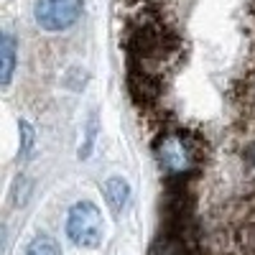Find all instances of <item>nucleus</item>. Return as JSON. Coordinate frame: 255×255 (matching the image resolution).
<instances>
[{
    "mask_svg": "<svg viewBox=\"0 0 255 255\" xmlns=\"http://www.w3.org/2000/svg\"><path fill=\"white\" fill-rule=\"evenodd\" d=\"M128 49V72H140L161 79V72L174 67L181 56V38L168 20L156 13L145 10L130 20L125 31Z\"/></svg>",
    "mask_w": 255,
    "mask_h": 255,
    "instance_id": "obj_1",
    "label": "nucleus"
},
{
    "mask_svg": "<svg viewBox=\"0 0 255 255\" xmlns=\"http://www.w3.org/2000/svg\"><path fill=\"white\" fill-rule=\"evenodd\" d=\"M153 153H156L158 166L168 176L184 181L186 176L197 174L202 168L204 156H207V145L191 130H171V133H161L156 138Z\"/></svg>",
    "mask_w": 255,
    "mask_h": 255,
    "instance_id": "obj_2",
    "label": "nucleus"
},
{
    "mask_svg": "<svg viewBox=\"0 0 255 255\" xmlns=\"http://www.w3.org/2000/svg\"><path fill=\"white\" fill-rule=\"evenodd\" d=\"M67 235L77 248H97L102 240V215L92 202H77L67 217Z\"/></svg>",
    "mask_w": 255,
    "mask_h": 255,
    "instance_id": "obj_3",
    "label": "nucleus"
},
{
    "mask_svg": "<svg viewBox=\"0 0 255 255\" xmlns=\"http://www.w3.org/2000/svg\"><path fill=\"white\" fill-rule=\"evenodd\" d=\"M82 0H36L33 15L44 31H67L82 15Z\"/></svg>",
    "mask_w": 255,
    "mask_h": 255,
    "instance_id": "obj_4",
    "label": "nucleus"
},
{
    "mask_svg": "<svg viewBox=\"0 0 255 255\" xmlns=\"http://www.w3.org/2000/svg\"><path fill=\"white\" fill-rule=\"evenodd\" d=\"M151 255H202L194 230H166L156 240Z\"/></svg>",
    "mask_w": 255,
    "mask_h": 255,
    "instance_id": "obj_5",
    "label": "nucleus"
},
{
    "mask_svg": "<svg viewBox=\"0 0 255 255\" xmlns=\"http://www.w3.org/2000/svg\"><path fill=\"white\" fill-rule=\"evenodd\" d=\"M13 67H15V41L10 33H3L0 36V84L3 87L10 84Z\"/></svg>",
    "mask_w": 255,
    "mask_h": 255,
    "instance_id": "obj_6",
    "label": "nucleus"
},
{
    "mask_svg": "<svg viewBox=\"0 0 255 255\" xmlns=\"http://www.w3.org/2000/svg\"><path fill=\"white\" fill-rule=\"evenodd\" d=\"M105 197H108V202H110V207H113L115 212H120V209L128 204V197H130V186H128L125 179L113 176L108 184H105Z\"/></svg>",
    "mask_w": 255,
    "mask_h": 255,
    "instance_id": "obj_7",
    "label": "nucleus"
},
{
    "mask_svg": "<svg viewBox=\"0 0 255 255\" xmlns=\"http://www.w3.org/2000/svg\"><path fill=\"white\" fill-rule=\"evenodd\" d=\"M26 255H61L56 240H51L49 235H36L28 248H26Z\"/></svg>",
    "mask_w": 255,
    "mask_h": 255,
    "instance_id": "obj_8",
    "label": "nucleus"
},
{
    "mask_svg": "<svg viewBox=\"0 0 255 255\" xmlns=\"http://www.w3.org/2000/svg\"><path fill=\"white\" fill-rule=\"evenodd\" d=\"M243 108L255 120V64L245 72V87H243Z\"/></svg>",
    "mask_w": 255,
    "mask_h": 255,
    "instance_id": "obj_9",
    "label": "nucleus"
},
{
    "mask_svg": "<svg viewBox=\"0 0 255 255\" xmlns=\"http://www.w3.org/2000/svg\"><path fill=\"white\" fill-rule=\"evenodd\" d=\"M20 138H23V143H20V153L23 156H28V151H31V145H33V128H31V123L28 120H20Z\"/></svg>",
    "mask_w": 255,
    "mask_h": 255,
    "instance_id": "obj_10",
    "label": "nucleus"
},
{
    "mask_svg": "<svg viewBox=\"0 0 255 255\" xmlns=\"http://www.w3.org/2000/svg\"><path fill=\"white\" fill-rule=\"evenodd\" d=\"M253 15H255V0H253Z\"/></svg>",
    "mask_w": 255,
    "mask_h": 255,
    "instance_id": "obj_11",
    "label": "nucleus"
}]
</instances>
